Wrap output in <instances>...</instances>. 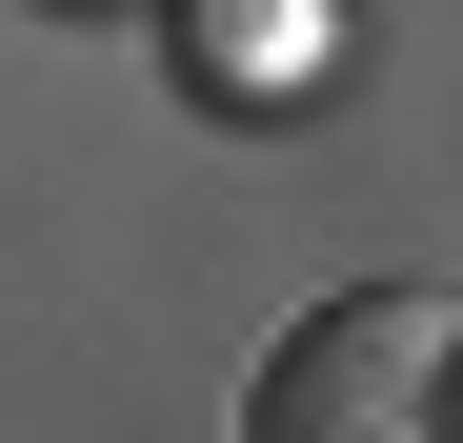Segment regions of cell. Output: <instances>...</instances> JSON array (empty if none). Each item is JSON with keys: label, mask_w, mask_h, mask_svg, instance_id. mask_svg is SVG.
<instances>
[{"label": "cell", "mask_w": 463, "mask_h": 443, "mask_svg": "<svg viewBox=\"0 0 463 443\" xmlns=\"http://www.w3.org/2000/svg\"><path fill=\"white\" fill-rule=\"evenodd\" d=\"M242 423H262V443H423V423H463V303L363 282V303L282 323V363H262Z\"/></svg>", "instance_id": "cell-1"}]
</instances>
